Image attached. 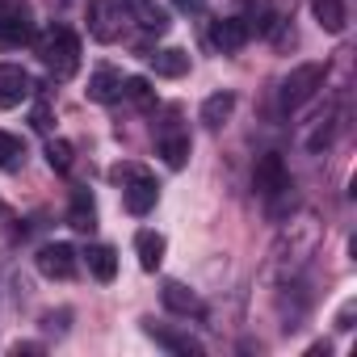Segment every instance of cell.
I'll list each match as a JSON object with an SVG mask.
<instances>
[{
	"mask_svg": "<svg viewBox=\"0 0 357 357\" xmlns=\"http://www.w3.org/2000/svg\"><path fill=\"white\" fill-rule=\"evenodd\" d=\"M38 55H43V63L51 68L55 80H68V76H76V68H80V38H76L68 26H55V30H47V38L38 43Z\"/></svg>",
	"mask_w": 357,
	"mask_h": 357,
	"instance_id": "1",
	"label": "cell"
},
{
	"mask_svg": "<svg viewBox=\"0 0 357 357\" xmlns=\"http://www.w3.org/2000/svg\"><path fill=\"white\" fill-rule=\"evenodd\" d=\"M324 76H328L324 63H298V68L282 80V109H298V105H307V101L324 89Z\"/></svg>",
	"mask_w": 357,
	"mask_h": 357,
	"instance_id": "2",
	"label": "cell"
},
{
	"mask_svg": "<svg viewBox=\"0 0 357 357\" xmlns=\"http://www.w3.org/2000/svg\"><path fill=\"white\" fill-rule=\"evenodd\" d=\"M122 17H126L122 0H93L89 5V34L97 43H118L122 38Z\"/></svg>",
	"mask_w": 357,
	"mask_h": 357,
	"instance_id": "3",
	"label": "cell"
},
{
	"mask_svg": "<svg viewBox=\"0 0 357 357\" xmlns=\"http://www.w3.org/2000/svg\"><path fill=\"white\" fill-rule=\"evenodd\" d=\"M34 38V22H30V9L22 0H0V43L9 47H22Z\"/></svg>",
	"mask_w": 357,
	"mask_h": 357,
	"instance_id": "4",
	"label": "cell"
},
{
	"mask_svg": "<svg viewBox=\"0 0 357 357\" xmlns=\"http://www.w3.org/2000/svg\"><path fill=\"white\" fill-rule=\"evenodd\" d=\"M252 185H257V194H261V198H278V194H286V190H290V172H286V160H282L278 151H265V155L257 160Z\"/></svg>",
	"mask_w": 357,
	"mask_h": 357,
	"instance_id": "5",
	"label": "cell"
},
{
	"mask_svg": "<svg viewBox=\"0 0 357 357\" xmlns=\"http://www.w3.org/2000/svg\"><path fill=\"white\" fill-rule=\"evenodd\" d=\"M155 202H160V185H155V176L147 168L139 176H130V181H122V206L130 215H147Z\"/></svg>",
	"mask_w": 357,
	"mask_h": 357,
	"instance_id": "6",
	"label": "cell"
},
{
	"mask_svg": "<svg viewBox=\"0 0 357 357\" xmlns=\"http://www.w3.org/2000/svg\"><path fill=\"white\" fill-rule=\"evenodd\" d=\"M30 93H34V80H30L26 68H17V63H0V105L13 109V105H22Z\"/></svg>",
	"mask_w": 357,
	"mask_h": 357,
	"instance_id": "7",
	"label": "cell"
},
{
	"mask_svg": "<svg viewBox=\"0 0 357 357\" xmlns=\"http://www.w3.org/2000/svg\"><path fill=\"white\" fill-rule=\"evenodd\" d=\"M38 273L43 278H72L76 273V248L72 244H47V248H38Z\"/></svg>",
	"mask_w": 357,
	"mask_h": 357,
	"instance_id": "8",
	"label": "cell"
},
{
	"mask_svg": "<svg viewBox=\"0 0 357 357\" xmlns=\"http://www.w3.org/2000/svg\"><path fill=\"white\" fill-rule=\"evenodd\" d=\"M244 43H248V26H244V17H219V22L211 26V47H215V51L236 55Z\"/></svg>",
	"mask_w": 357,
	"mask_h": 357,
	"instance_id": "9",
	"label": "cell"
},
{
	"mask_svg": "<svg viewBox=\"0 0 357 357\" xmlns=\"http://www.w3.org/2000/svg\"><path fill=\"white\" fill-rule=\"evenodd\" d=\"M147 59H151V72L164 76V80H176V76L190 72V51H181V47H164V51H155Z\"/></svg>",
	"mask_w": 357,
	"mask_h": 357,
	"instance_id": "10",
	"label": "cell"
},
{
	"mask_svg": "<svg viewBox=\"0 0 357 357\" xmlns=\"http://www.w3.org/2000/svg\"><path fill=\"white\" fill-rule=\"evenodd\" d=\"M122 9H126L143 30H155V34H164V30H168V13L155 5V0H122Z\"/></svg>",
	"mask_w": 357,
	"mask_h": 357,
	"instance_id": "11",
	"label": "cell"
},
{
	"mask_svg": "<svg viewBox=\"0 0 357 357\" xmlns=\"http://www.w3.org/2000/svg\"><path fill=\"white\" fill-rule=\"evenodd\" d=\"M311 17L319 22V30L340 34L349 22V9H344V0H311Z\"/></svg>",
	"mask_w": 357,
	"mask_h": 357,
	"instance_id": "12",
	"label": "cell"
},
{
	"mask_svg": "<svg viewBox=\"0 0 357 357\" xmlns=\"http://www.w3.org/2000/svg\"><path fill=\"white\" fill-rule=\"evenodd\" d=\"M114 97H122V72H114V68H97L93 76H89V101H114Z\"/></svg>",
	"mask_w": 357,
	"mask_h": 357,
	"instance_id": "13",
	"label": "cell"
},
{
	"mask_svg": "<svg viewBox=\"0 0 357 357\" xmlns=\"http://www.w3.org/2000/svg\"><path fill=\"white\" fill-rule=\"evenodd\" d=\"M147 336H151L155 344L172 349V353H185V357H202V344H198L194 336H185V332H168V328H155V324H147Z\"/></svg>",
	"mask_w": 357,
	"mask_h": 357,
	"instance_id": "14",
	"label": "cell"
},
{
	"mask_svg": "<svg viewBox=\"0 0 357 357\" xmlns=\"http://www.w3.org/2000/svg\"><path fill=\"white\" fill-rule=\"evenodd\" d=\"M160 298H164V307H168V311H176V315H198V311H202L198 294H194V290H185L181 282H168V286L160 290Z\"/></svg>",
	"mask_w": 357,
	"mask_h": 357,
	"instance_id": "15",
	"label": "cell"
},
{
	"mask_svg": "<svg viewBox=\"0 0 357 357\" xmlns=\"http://www.w3.org/2000/svg\"><path fill=\"white\" fill-rule=\"evenodd\" d=\"M135 252H139V265H143L147 273H155L160 261H164V236H160V231H139V236H135Z\"/></svg>",
	"mask_w": 357,
	"mask_h": 357,
	"instance_id": "16",
	"label": "cell"
},
{
	"mask_svg": "<svg viewBox=\"0 0 357 357\" xmlns=\"http://www.w3.org/2000/svg\"><path fill=\"white\" fill-rule=\"evenodd\" d=\"M84 261H89V273H93L97 282H114V273H118V252H114L109 244L89 248V252H84Z\"/></svg>",
	"mask_w": 357,
	"mask_h": 357,
	"instance_id": "17",
	"label": "cell"
},
{
	"mask_svg": "<svg viewBox=\"0 0 357 357\" xmlns=\"http://www.w3.org/2000/svg\"><path fill=\"white\" fill-rule=\"evenodd\" d=\"M231 109H236V93H215V97H206V105H202V122L215 130V126H223V122L231 118Z\"/></svg>",
	"mask_w": 357,
	"mask_h": 357,
	"instance_id": "18",
	"label": "cell"
},
{
	"mask_svg": "<svg viewBox=\"0 0 357 357\" xmlns=\"http://www.w3.org/2000/svg\"><path fill=\"white\" fill-rule=\"evenodd\" d=\"M68 227H76V231H93V227H97V211H93V198H89L84 190H76V198H72V211H68Z\"/></svg>",
	"mask_w": 357,
	"mask_h": 357,
	"instance_id": "19",
	"label": "cell"
},
{
	"mask_svg": "<svg viewBox=\"0 0 357 357\" xmlns=\"http://www.w3.org/2000/svg\"><path fill=\"white\" fill-rule=\"evenodd\" d=\"M22 164H26V143L17 135H9V130H0V168L17 172Z\"/></svg>",
	"mask_w": 357,
	"mask_h": 357,
	"instance_id": "20",
	"label": "cell"
},
{
	"mask_svg": "<svg viewBox=\"0 0 357 357\" xmlns=\"http://www.w3.org/2000/svg\"><path fill=\"white\" fill-rule=\"evenodd\" d=\"M160 155H164L168 168H185V160H190V139H185V135H164V139H160Z\"/></svg>",
	"mask_w": 357,
	"mask_h": 357,
	"instance_id": "21",
	"label": "cell"
},
{
	"mask_svg": "<svg viewBox=\"0 0 357 357\" xmlns=\"http://www.w3.org/2000/svg\"><path fill=\"white\" fill-rule=\"evenodd\" d=\"M122 93H126L135 105H143V109L155 105V93H151V84H147L143 76H126V80H122Z\"/></svg>",
	"mask_w": 357,
	"mask_h": 357,
	"instance_id": "22",
	"label": "cell"
},
{
	"mask_svg": "<svg viewBox=\"0 0 357 357\" xmlns=\"http://www.w3.org/2000/svg\"><path fill=\"white\" fill-rule=\"evenodd\" d=\"M47 164H51L55 172H68V168H72V143H68V139H51V143H47Z\"/></svg>",
	"mask_w": 357,
	"mask_h": 357,
	"instance_id": "23",
	"label": "cell"
},
{
	"mask_svg": "<svg viewBox=\"0 0 357 357\" xmlns=\"http://www.w3.org/2000/svg\"><path fill=\"white\" fill-rule=\"evenodd\" d=\"M30 122H34V130H43V135H51V109L47 105H34V114H30Z\"/></svg>",
	"mask_w": 357,
	"mask_h": 357,
	"instance_id": "24",
	"label": "cell"
},
{
	"mask_svg": "<svg viewBox=\"0 0 357 357\" xmlns=\"http://www.w3.org/2000/svg\"><path fill=\"white\" fill-rule=\"evenodd\" d=\"M353 311H357V303H344V307H340V315H336V328H340V332L353 328Z\"/></svg>",
	"mask_w": 357,
	"mask_h": 357,
	"instance_id": "25",
	"label": "cell"
},
{
	"mask_svg": "<svg viewBox=\"0 0 357 357\" xmlns=\"http://www.w3.org/2000/svg\"><path fill=\"white\" fill-rule=\"evenodd\" d=\"M172 5L181 9V13H202V9H206V0H172Z\"/></svg>",
	"mask_w": 357,
	"mask_h": 357,
	"instance_id": "26",
	"label": "cell"
}]
</instances>
